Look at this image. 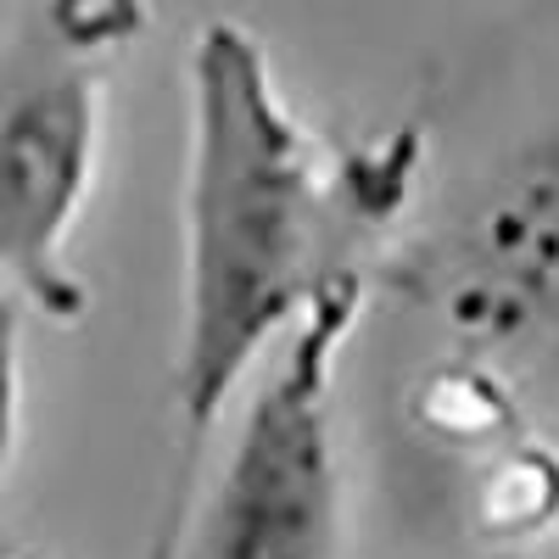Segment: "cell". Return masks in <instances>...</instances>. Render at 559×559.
Returning a JSON list of instances; mask_svg holds the SVG:
<instances>
[{"label": "cell", "instance_id": "5b68a950", "mask_svg": "<svg viewBox=\"0 0 559 559\" xmlns=\"http://www.w3.org/2000/svg\"><path fill=\"white\" fill-rule=\"evenodd\" d=\"M537 559H559V548H548V554H537Z\"/></svg>", "mask_w": 559, "mask_h": 559}, {"label": "cell", "instance_id": "7a4b0ae2", "mask_svg": "<svg viewBox=\"0 0 559 559\" xmlns=\"http://www.w3.org/2000/svg\"><path fill=\"white\" fill-rule=\"evenodd\" d=\"M358 319V274H336L269 353V369L236 426L202 503V559H336V369Z\"/></svg>", "mask_w": 559, "mask_h": 559}, {"label": "cell", "instance_id": "277c9868", "mask_svg": "<svg viewBox=\"0 0 559 559\" xmlns=\"http://www.w3.org/2000/svg\"><path fill=\"white\" fill-rule=\"evenodd\" d=\"M23 437V302L0 292V481H7Z\"/></svg>", "mask_w": 559, "mask_h": 559}, {"label": "cell", "instance_id": "6da1fadb", "mask_svg": "<svg viewBox=\"0 0 559 559\" xmlns=\"http://www.w3.org/2000/svg\"><path fill=\"white\" fill-rule=\"evenodd\" d=\"M331 185L313 140L280 102L258 39L207 23L191 51V174H185V297H179V471L152 559H185L191 487L229 397L292 336L342 274Z\"/></svg>", "mask_w": 559, "mask_h": 559}, {"label": "cell", "instance_id": "3957f363", "mask_svg": "<svg viewBox=\"0 0 559 559\" xmlns=\"http://www.w3.org/2000/svg\"><path fill=\"white\" fill-rule=\"evenodd\" d=\"M102 79L73 57H28L0 73V269L23 297L73 313L62 241L96 185Z\"/></svg>", "mask_w": 559, "mask_h": 559}]
</instances>
